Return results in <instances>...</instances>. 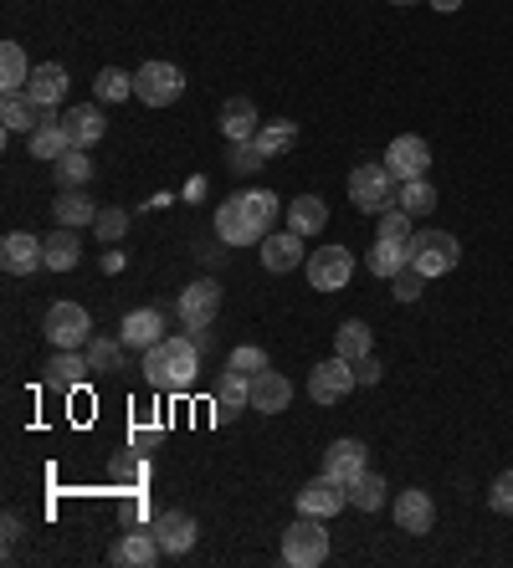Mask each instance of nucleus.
Returning a JSON list of instances; mask_svg holds the SVG:
<instances>
[{
  "label": "nucleus",
  "mask_w": 513,
  "mask_h": 568,
  "mask_svg": "<svg viewBox=\"0 0 513 568\" xmlns=\"http://www.w3.org/2000/svg\"><path fill=\"white\" fill-rule=\"evenodd\" d=\"M93 231H98L103 246H119L123 231H129V210H119V205H98V220H93Z\"/></svg>",
  "instance_id": "ea45409f"
},
{
  "label": "nucleus",
  "mask_w": 513,
  "mask_h": 568,
  "mask_svg": "<svg viewBox=\"0 0 513 568\" xmlns=\"http://www.w3.org/2000/svg\"><path fill=\"white\" fill-rule=\"evenodd\" d=\"M406 251H410V267L427 271V277H446L462 262V241L452 231H416L406 241Z\"/></svg>",
  "instance_id": "20e7f679"
},
{
  "label": "nucleus",
  "mask_w": 513,
  "mask_h": 568,
  "mask_svg": "<svg viewBox=\"0 0 513 568\" xmlns=\"http://www.w3.org/2000/svg\"><path fill=\"white\" fill-rule=\"evenodd\" d=\"M344 507H349V486L324 476V471L298 492V512H308V518H334V512H344Z\"/></svg>",
  "instance_id": "f8f14e48"
},
{
  "label": "nucleus",
  "mask_w": 513,
  "mask_h": 568,
  "mask_svg": "<svg viewBox=\"0 0 513 568\" xmlns=\"http://www.w3.org/2000/svg\"><path fill=\"white\" fill-rule=\"evenodd\" d=\"M26 83H32V68L21 41H0V93H26Z\"/></svg>",
  "instance_id": "c756f323"
},
{
  "label": "nucleus",
  "mask_w": 513,
  "mask_h": 568,
  "mask_svg": "<svg viewBox=\"0 0 513 568\" xmlns=\"http://www.w3.org/2000/svg\"><path fill=\"white\" fill-rule=\"evenodd\" d=\"M267 165V154L256 149V138H241V144H226V169L231 174H256Z\"/></svg>",
  "instance_id": "58836bf2"
},
{
  "label": "nucleus",
  "mask_w": 513,
  "mask_h": 568,
  "mask_svg": "<svg viewBox=\"0 0 513 568\" xmlns=\"http://www.w3.org/2000/svg\"><path fill=\"white\" fill-rule=\"evenodd\" d=\"M195 374H201V343L195 338H159L154 349H144V379L154 389H180L195 385Z\"/></svg>",
  "instance_id": "f257e3e1"
},
{
  "label": "nucleus",
  "mask_w": 513,
  "mask_h": 568,
  "mask_svg": "<svg viewBox=\"0 0 513 568\" xmlns=\"http://www.w3.org/2000/svg\"><path fill=\"white\" fill-rule=\"evenodd\" d=\"M488 507H493L498 518H513V471H503V476L488 486Z\"/></svg>",
  "instance_id": "a18cd8bd"
},
{
  "label": "nucleus",
  "mask_w": 513,
  "mask_h": 568,
  "mask_svg": "<svg viewBox=\"0 0 513 568\" xmlns=\"http://www.w3.org/2000/svg\"><path fill=\"white\" fill-rule=\"evenodd\" d=\"M216 313H222V287L211 282V277H201V282H190L180 292V323H186L190 334H205L216 323Z\"/></svg>",
  "instance_id": "9d476101"
},
{
  "label": "nucleus",
  "mask_w": 513,
  "mask_h": 568,
  "mask_svg": "<svg viewBox=\"0 0 513 568\" xmlns=\"http://www.w3.org/2000/svg\"><path fill=\"white\" fill-rule=\"evenodd\" d=\"M365 267L375 271V277H395L401 267H410L406 241H380L375 235V246H370V256H365Z\"/></svg>",
  "instance_id": "72a5a7b5"
},
{
  "label": "nucleus",
  "mask_w": 513,
  "mask_h": 568,
  "mask_svg": "<svg viewBox=\"0 0 513 568\" xmlns=\"http://www.w3.org/2000/svg\"><path fill=\"white\" fill-rule=\"evenodd\" d=\"M226 368H237V374H247V379H256L262 368H273L267 364V353L252 349V343H241V349H231V359H226Z\"/></svg>",
  "instance_id": "79ce46f5"
},
{
  "label": "nucleus",
  "mask_w": 513,
  "mask_h": 568,
  "mask_svg": "<svg viewBox=\"0 0 513 568\" xmlns=\"http://www.w3.org/2000/svg\"><path fill=\"white\" fill-rule=\"evenodd\" d=\"M0 267L11 277H32L41 267V235H26V231H11L0 241Z\"/></svg>",
  "instance_id": "dca6fc26"
},
{
  "label": "nucleus",
  "mask_w": 513,
  "mask_h": 568,
  "mask_svg": "<svg viewBox=\"0 0 513 568\" xmlns=\"http://www.w3.org/2000/svg\"><path fill=\"white\" fill-rule=\"evenodd\" d=\"M159 553L165 548H159V537H154V528H150V533H123L108 558H114V568H150Z\"/></svg>",
  "instance_id": "412c9836"
},
{
  "label": "nucleus",
  "mask_w": 513,
  "mask_h": 568,
  "mask_svg": "<svg viewBox=\"0 0 513 568\" xmlns=\"http://www.w3.org/2000/svg\"><path fill=\"white\" fill-rule=\"evenodd\" d=\"M395 528L410 533V537H427L431 528H437V501H431V492L406 486V492L395 497Z\"/></svg>",
  "instance_id": "9b49d317"
},
{
  "label": "nucleus",
  "mask_w": 513,
  "mask_h": 568,
  "mask_svg": "<svg viewBox=\"0 0 513 568\" xmlns=\"http://www.w3.org/2000/svg\"><path fill=\"white\" fill-rule=\"evenodd\" d=\"M154 537H159V548L175 558V553L195 548L201 528H195V518H190V512H159V518H154Z\"/></svg>",
  "instance_id": "a211bd4d"
},
{
  "label": "nucleus",
  "mask_w": 513,
  "mask_h": 568,
  "mask_svg": "<svg viewBox=\"0 0 513 568\" xmlns=\"http://www.w3.org/2000/svg\"><path fill=\"white\" fill-rule=\"evenodd\" d=\"M241 404H252V379H247V374H237V368H226L222 389H216V420H231Z\"/></svg>",
  "instance_id": "473e14b6"
},
{
  "label": "nucleus",
  "mask_w": 513,
  "mask_h": 568,
  "mask_svg": "<svg viewBox=\"0 0 513 568\" xmlns=\"http://www.w3.org/2000/svg\"><path fill=\"white\" fill-rule=\"evenodd\" d=\"M51 174H57V184H62V190H83V184L93 180V159H87L83 149H68L57 165H51Z\"/></svg>",
  "instance_id": "e433bc0d"
},
{
  "label": "nucleus",
  "mask_w": 513,
  "mask_h": 568,
  "mask_svg": "<svg viewBox=\"0 0 513 568\" xmlns=\"http://www.w3.org/2000/svg\"><path fill=\"white\" fill-rule=\"evenodd\" d=\"M159 338H165L159 307H134V313L119 323V343H129V349H154Z\"/></svg>",
  "instance_id": "aec40b11"
},
{
  "label": "nucleus",
  "mask_w": 513,
  "mask_h": 568,
  "mask_svg": "<svg viewBox=\"0 0 513 568\" xmlns=\"http://www.w3.org/2000/svg\"><path fill=\"white\" fill-rule=\"evenodd\" d=\"M355 385H359L355 364H349V359H339V353H334V359H324V364H313V374H308V395H313L319 404H339Z\"/></svg>",
  "instance_id": "1a4fd4ad"
},
{
  "label": "nucleus",
  "mask_w": 513,
  "mask_h": 568,
  "mask_svg": "<svg viewBox=\"0 0 513 568\" xmlns=\"http://www.w3.org/2000/svg\"><path fill=\"white\" fill-rule=\"evenodd\" d=\"M256 129H262V118H256L252 98H231V102H222V134H226V144L256 138Z\"/></svg>",
  "instance_id": "a878e982"
},
{
  "label": "nucleus",
  "mask_w": 513,
  "mask_h": 568,
  "mask_svg": "<svg viewBox=\"0 0 513 568\" xmlns=\"http://www.w3.org/2000/svg\"><path fill=\"white\" fill-rule=\"evenodd\" d=\"M83 353H87V364H93V374H108V368H119V343H114V338H93Z\"/></svg>",
  "instance_id": "c03bdc74"
},
{
  "label": "nucleus",
  "mask_w": 513,
  "mask_h": 568,
  "mask_svg": "<svg viewBox=\"0 0 513 568\" xmlns=\"http://www.w3.org/2000/svg\"><path fill=\"white\" fill-rule=\"evenodd\" d=\"M51 216H57V226H68V231H83V226L98 220V205L87 201L83 190H62L57 205H51Z\"/></svg>",
  "instance_id": "cd10ccee"
},
{
  "label": "nucleus",
  "mask_w": 513,
  "mask_h": 568,
  "mask_svg": "<svg viewBox=\"0 0 513 568\" xmlns=\"http://www.w3.org/2000/svg\"><path fill=\"white\" fill-rule=\"evenodd\" d=\"M303 241H308V235H298V231H267V235H262V267H267V271L303 267V262H308Z\"/></svg>",
  "instance_id": "4468645a"
},
{
  "label": "nucleus",
  "mask_w": 513,
  "mask_h": 568,
  "mask_svg": "<svg viewBox=\"0 0 513 568\" xmlns=\"http://www.w3.org/2000/svg\"><path fill=\"white\" fill-rule=\"evenodd\" d=\"M395 205H401L406 216H431V210H437V184H431L427 174H421V180H401Z\"/></svg>",
  "instance_id": "f704fd0d"
},
{
  "label": "nucleus",
  "mask_w": 513,
  "mask_h": 568,
  "mask_svg": "<svg viewBox=\"0 0 513 568\" xmlns=\"http://www.w3.org/2000/svg\"><path fill=\"white\" fill-rule=\"evenodd\" d=\"M68 149H72V138H68V129H62V118L51 113V108H41V113H36V129H32V154L47 159V165H57Z\"/></svg>",
  "instance_id": "f3484780"
},
{
  "label": "nucleus",
  "mask_w": 513,
  "mask_h": 568,
  "mask_svg": "<svg viewBox=\"0 0 513 568\" xmlns=\"http://www.w3.org/2000/svg\"><path fill=\"white\" fill-rule=\"evenodd\" d=\"M385 165H391L395 180H421L431 169V144L416 134H401L391 138V149H385Z\"/></svg>",
  "instance_id": "ddd939ff"
},
{
  "label": "nucleus",
  "mask_w": 513,
  "mask_h": 568,
  "mask_svg": "<svg viewBox=\"0 0 513 568\" xmlns=\"http://www.w3.org/2000/svg\"><path fill=\"white\" fill-rule=\"evenodd\" d=\"M283 210H288V231H298V235H319L329 226V205L319 195H298Z\"/></svg>",
  "instance_id": "bb28decb"
},
{
  "label": "nucleus",
  "mask_w": 513,
  "mask_h": 568,
  "mask_svg": "<svg viewBox=\"0 0 513 568\" xmlns=\"http://www.w3.org/2000/svg\"><path fill=\"white\" fill-rule=\"evenodd\" d=\"M83 262V246H77V231H68V226H57V231L41 241V267L47 271H72Z\"/></svg>",
  "instance_id": "b1692460"
},
{
  "label": "nucleus",
  "mask_w": 513,
  "mask_h": 568,
  "mask_svg": "<svg viewBox=\"0 0 513 568\" xmlns=\"http://www.w3.org/2000/svg\"><path fill=\"white\" fill-rule=\"evenodd\" d=\"M359 471H370L365 467V446H359V440H334V446L324 451V476H334V482L349 486Z\"/></svg>",
  "instance_id": "5701e85b"
},
{
  "label": "nucleus",
  "mask_w": 513,
  "mask_h": 568,
  "mask_svg": "<svg viewBox=\"0 0 513 568\" xmlns=\"http://www.w3.org/2000/svg\"><path fill=\"white\" fill-rule=\"evenodd\" d=\"M21 533H26V522H21L16 512H5V553H11V548L21 543Z\"/></svg>",
  "instance_id": "de8ad7c7"
},
{
  "label": "nucleus",
  "mask_w": 513,
  "mask_h": 568,
  "mask_svg": "<svg viewBox=\"0 0 513 568\" xmlns=\"http://www.w3.org/2000/svg\"><path fill=\"white\" fill-rule=\"evenodd\" d=\"M87 374H93V364H87L83 349H57V359L47 364V379L57 389H83Z\"/></svg>",
  "instance_id": "393cba45"
},
{
  "label": "nucleus",
  "mask_w": 513,
  "mask_h": 568,
  "mask_svg": "<svg viewBox=\"0 0 513 568\" xmlns=\"http://www.w3.org/2000/svg\"><path fill=\"white\" fill-rule=\"evenodd\" d=\"M293 404V385L277 374V368H262L252 379V410H262V415H283Z\"/></svg>",
  "instance_id": "6ab92c4d"
},
{
  "label": "nucleus",
  "mask_w": 513,
  "mask_h": 568,
  "mask_svg": "<svg viewBox=\"0 0 513 568\" xmlns=\"http://www.w3.org/2000/svg\"><path fill=\"white\" fill-rule=\"evenodd\" d=\"M391 5H416V0H391Z\"/></svg>",
  "instance_id": "3c124183"
},
{
  "label": "nucleus",
  "mask_w": 513,
  "mask_h": 568,
  "mask_svg": "<svg viewBox=\"0 0 513 568\" xmlns=\"http://www.w3.org/2000/svg\"><path fill=\"white\" fill-rule=\"evenodd\" d=\"M216 235H222V246H252L267 235V226L256 220L247 195H231L226 205H216Z\"/></svg>",
  "instance_id": "0eeeda50"
},
{
  "label": "nucleus",
  "mask_w": 513,
  "mask_h": 568,
  "mask_svg": "<svg viewBox=\"0 0 513 568\" xmlns=\"http://www.w3.org/2000/svg\"><path fill=\"white\" fill-rule=\"evenodd\" d=\"M103 271H123V256H119V251H114V246L103 251Z\"/></svg>",
  "instance_id": "09e8293b"
},
{
  "label": "nucleus",
  "mask_w": 513,
  "mask_h": 568,
  "mask_svg": "<svg viewBox=\"0 0 513 568\" xmlns=\"http://www.w3.org/2000/svg\"><path fill=\"white\" fill-rule=\"evenodd\" d=\"M41 334H47L57 349H87V343H93V318H87L83 302H51Z\"/></svg>",
  "instance_id": "39448f33"
},
{
  "label": "nucleus",
  "mask_w": 513,
  "mask_h": 568,
  "mask_svg": "<svg viewBox=\"0 0 513 568\" xmlns=\"http://www.w3.org/2000/svg\"><path fill=\"white\" fill-rule=\"evenodd\" d=\"M180 93H186V72L175 68V62H144L134 72V98L144 108H170Z\"/></svg>",
  "instance_id": "423d86ee"
},
{
  "label": "nucleus",
  "mask_w": 513,
  "mask_h": 568,
  "mask_svg": "<svg viewBox=\"0 0 513 568\" xmlns=\"http://www.w3.org/2000/svg\"><path fill=\"white\" fill-rule=\"evenodd\" d=\"M62 129H68L72 149H93L103 134H108V118H103V102H77L72 113H62Z\"/></svg>",
  "instance_id": "2eb2a0df"
},
{
  "label": "nucleus",
  "mask_w": 513,
  "mask_h": 568,
  "mask_svg": "<svg viewBox=\"0 0 513 568\" xmlns=\"http://www.w3.org/2000/svg\"><path fill=\"white\" fill-rule=\"evenodd\" d=\"M36 113H41V108H36L26 93H5V98H0V129H5V134H32Z\"/></svg>",
  "instance_id": "7c9ffc66"
},
{
  "label": "nucleus",
  "mask_w": 513,
  "mask_h": 568,
  "mask_svg": "<svg viewBox=\"0 0 513 568\" xmlns=\"http://www.w3.org/2000/svg\"><path fill=\"white\" fill-rule=\"evenodd\" d=\"M395 195H401V180L391 174V165H385V159H375V165H355V174H349V201H355L365 216L391 210Z\"/></svg>",
  "instance_id": "7ed1b4c3"
},
{
  "label": "nucleus",
  "mask_w": 513,
  "mask_h": 568,
  "mask_svg": "<svg viewBox=\"0 0 513 568\" xmlns=\"http://www.w3.org/2000/svg\"><path fill=\"white\" fill-rule=\"evenodd\" d=\"M391 292H395V298H401V302H416V298H421V292H427V282H431V277H427V271H416V267H401V271H395V277H391Z\"/></svg>",
  "instance_id": "37998d69"
},
{
  "label": "nucleus",
  "mask_w": 513,
  "mask_h": 568,
  "mask_svg": "<svg viewBox=\"0 0 513 568\" xmlns=\"http://www.w3.org/2000/svg\"><path fill=\"white\" fill-rule=\"evenodd\" d=\"M26 98H32L36 108H57V102L68 98V72L57 68V62H41V68H32Z\"/></svg>",
  "instance_id": "4be33fe9"
},
{
  "label": "nucleus",
  "mask_w": 513,
  "mask_h": 568,
  "mask_svg": "<svg viewBox=\"0 0 513 568\" xmlns=\"http://www.w3.org/2000/svg\"><path fill=\"white\" fill-rule=\"evenodd\" d=\"M329 518H308V512H298V522H288L283 528V564L293 568H319L329 558Z\"/></svg>",
  "instance_id": "f03ea898"
},
{
  "label": "nucleus",
  "mask_w": 513,
  "mask_h": 568,
  "mask_svg": "<svg viewBox=\"0 0 513 568\" xmlns=\"http://www.w3.org/2000/svg\"><path fill=\"white\" fill-rule=\"evenodd\" d=\"M370 349H375V338H370V328H365L359 318H349V323L334 328V353H339V359L359 364V359H370Z\"/></svg>",
  "instance_id": "2f4dec72"
},
{
  "label": "nucleus",
  "mask_w": 513,
  "mask_h": 568,
  "mask_svg": "<svg viewBox=\"0 0 513 568\" xmlns=\"http://www.w3.org/2000/svg\"><path fill=\"white\" fill-rule=\"evenodd\" d=\"M431 11H442V16H452V11H462V0H427Z\"/></svg>",
  "instance_id": "8fccbe9b"
},
{
  "label": "nucleus",
  "mask_w": 513,
  "mask_h": 568,
  "mask_svg": "<svg viewBox=\"0 0 513 568\" xmlns=\"http://www.w3.org/2000/svg\"><path fill=\"white\" fill-rule=\"evenodd\" d=\"M355 374H359V385H380V379H385V364L370 353V359H359L355 364Z\"/></svg>",
  "instance_id": "49530a36"
},
{
  "label": "nucleus",
  "mask_w": 513,
  "mask_h": 568,
  "mask_svg": "<svg viewBox=\"0 0 513 568\" xmlns=\"http://www.w3.org/2000/svg\"><path fill=\"white\" fill-rule=\"evenodd\" d=\"M385 501H391V486H385L380 471H359L349 482V507H359V512H380Z\"/></svg>",
  "instance_id": "c85d7f7f"
},
{
  "label": "nucleus",
  "mask_w": 513,
  "mask_h": 568,
  "mask_svg": "<svg viewBox=\"0 0 513 568\" xmlns=\"http://www.w3.org/2000/svg\"><path fill=\"white\" fill-rule=\"evenodd\" d=\"M293 144H298V123H288V118H277V123H262V129H256V149L267 154V159L288 154Z\"/></svg>",
  "instance_id": "c9c22d12"
},
{
  "label": "nucleus",
  "mask_w": 513,
  "mask_h": 568,
  "mask_svg": "<svg viewBox=\"0 0 513 568\" xmlns=\"http://www.w3.org/2000/svg\"><path fill=\"white\" fill-rule=\"evenodd\" d=\"M303 267H308V287L339 292V287H349V277H355V251L349 246H319Z\"/></svg>",
  "instance_id": "6e6552de"
},
{
  "label": "nucleus",
  "mask_w": 513,
  "mask_h": 568,
  "mask_svg": "<svg viewBox=\"0 0 513 568\" xmlns=\"http://www.w3.org/2000/svg\"><path fill=\"white\" fill-rule=\"evenodd\" d=\"M410 220H416V216H406V210H401V205H391V210H380V241H410V235H416V231H410Z\"/></svg>",
  "instance_id": "a19ab883"
},
{
  "label": "nucleus",
  "mask_w": 513,
  "mask_h": 568,
  "mask_svg": "<svg viewBox=\"0 0 513 568\" xmlns=\"http://www.w3.org/2000/svg\"><path fill=\"white\" fill-rule=\"evenodd\" d=\"M93 98H98V102H123V98H134V72L103 68L98 77H93Z\"/></svg>",
  "instance_id": "4c0bfd02"
}]
</instances>
